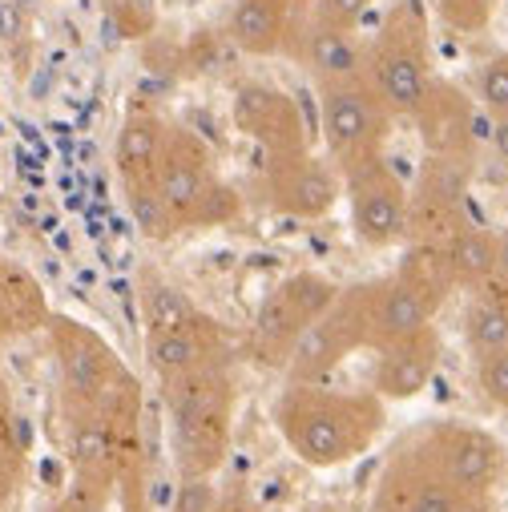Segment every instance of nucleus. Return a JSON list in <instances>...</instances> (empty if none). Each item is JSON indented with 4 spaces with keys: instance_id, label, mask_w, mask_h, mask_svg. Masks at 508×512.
Masks as SVG:
<instances>
[{
    "instance_id": "9",
    "label": "nucleus",
    "mask_w": 508,
    "mask_h": 512,
    "mask_svg": "<svg viewBox=\"0 0 508 512\" xmlns=\"http://www.w3.org/2000/svg\"><path fill=\"white\" fill-rule=\"evenodd\" d=\"M343 202L359 246L392 250L408 242V182L392 170L388 154L343 170Z\"/></svg>"
},
{
    "instance_id": "29",
    "label": "nucleus",
    "mask_w": 508,
    "mask_h": 512,
    "mask_svg": "<svg viewBox=\"0 0 508 512\" xmlns=\"http://www.w3.org/2000/svg\"><path fill=\"white\" fill-rule=\"evenodd\" d=\"M472 101H476L480 117H488V121L508 117V49H500L488 61L476 65V73H472Z\"/></svg>"
},
{
    "instance_id": "17",
    "label": "nucleus",
    "mask_w": 508,
    "mask_h": 512,
    "mask_svg": "<svg viewBox=\"0 0 508 512\" xmlns=\"http://www.w3.org/2000/svg\"><path fill=\"white\" fill-rule=\"evenodd\" d=\"M472 500H464L456 488H448L424 460L420 452L404 440L392 460L379 472L371 488L367 512H468Z\"/></svg>"
},
{
    "instance_id": "21",
    "label": "nucleus",
    "mask_w": 508,
    "mask_h": 512,
    "mask_svg": "<svg viewBox=\"0 0 508 512\" xmlns=\"http://www.w3.org/2000/svg\"><path fill=\"white\" fill-rule=\"evenodd\" d=\"M287 57L295 65H303L315 85H331V81H343V77L363 73V37L359 33H347V29L319 25L307 13V21L295 33Z\"/></svg>"
},
{
    "instance_id": "35",
    "label": "nucleus",
    "mask_w": 508,
    "mask_h": 512,
    "mask_svg": "<svg viewBox=\"0 0 508 512\" xmlns=\"http://www.w3.org/2000/svg\"><path fill=\"white\" fill-rule=\"evenodd\" d=\"M492 283L508 287V226L496 230V279Z\"/></svg>"
},
{
    "instance_id": "27",
    "label": "nucleus",
    "mask_w": 508,
    "mask_h": 512,
    "mask_svg": "<svg viewBox=\"0 0 508 512\" xmlns=\"http://www.w3.org/2000/svg\"><path fill=\"white\" fill-rule=\"evenodd\" d=\"M25 480H29V444H25L21 420L13 416L0 428V512H17Z\"/></svg>"
},
{
    "instance_id": "39",
    "label": "nucleus",
    "mask_w": 508,
    "mask_h": 512,
    "mask_svg": "<svg viewBox=\"0 0 508 512\" xmlns=\"http://www.w3.org/2000/svg\"><path fill=\"white\" fill-rule=\"evenodd\" d=\"M299 512H343V508H335V504H307V508H299Z\"/></svg>"
},
{
    "instance_id": "24",
    "label": "nucleus",
    "mask_w": 508,
    "mask_h": 512,
    "mask_svg": "<svg viewBox=\"0 0 508 512\" xmlns=\"http://www.w3.org/2000/svg\"><path fill=\"white\" fill-rule=\"evenodd\" d=\"M460 331H464V347L472 359L508 347V287L488 283V287L472 291Z\"/></svg>"
},
{
    "instance_id": "22",
    "label": "nucleus",
    "mask_w": 508,
    "mask_h": 512,
    "mask_svg": "<svg viewBox=\"0 0 508 512\" xmlns=\"http://www.w3.org/2000/svg\"><path fill=\"white\" fill-rule=\"evenodd\" d=\"M53 307L37 275L21 263H13L9 254H0V347L25 339L33 331H45Z\"/></svg>"
},
{
    "instance_id": "36",
    "label": "nucleus",
    "mask_w": 508,
    "mask_h": 512,
    "mask_svg": "<svg viewBox=\"0 0 508 512\" xmlns=\"http://www.w3.org/2000/svg\"><path fill=\"white\" fill-rule=\"evenodd\" d=\"M492 154L504 162V170H508V117H496L492 121Z\"/></svg>"
},
{
    "instance_id": "20",
    "label": "nucleus",
    "mask_w": 508,
    "mask_h": 512,
    "mask_svg": "<svg viewBox=\"0 0 508 512\" xmlns=\"http://www.w3.org/2000/svg\"><path fill=\"white\" fill-rule=\"evenodd\" d=\"M166 134H170V121L154 105L134 101L130 109H125V117L117 125V138H113V174H117L121 190L154 182Z\"/></svg>"
},
{
    "instance_id": "31",
    "label": "nucleus",
    "mask_w": 508,
    "mask_h": 512,
    "mask_svg": "<svg viewBox=\"0 0 508 512\" xmlns=\"http://www.w3.org/2000/svg\"><path fill=\"white\" fill-rule=\"evenodd\" d=\"M476 392L484 396V404L508 412V347L476 359Z\"/></svg>"
},
{
    "instance_id": "30",
    "label": "nucleus",
    "mask_w": 508,
    "mask_h": 512,
    "mask_svg": "<svg viewBox=\"0 0 508 512\" xmlns=\"http://www.w3.org/2000/svg\"><path fill=\"white\" fill-rule=\"evenodd\" d=\"M500 0H436V17L444 29L460 33V37H480L492 17H496Z\"/></svg>"
},
{
    "instance_id": "11",
    "label": "nucleus",
    "mask_w": 508,
    "mask_h": 512,
    "mask_svg": "<svg viewBox=\"0 0 508 512\" xmlns=\"http://www.w3.org/2000/svg\"><path fill=\"white\" fill-rule=\"evenodd\" d=\"M476 182V158L424 154L416 186H408V242H444L468 222V198Z\"/></svg>"
},
{
    "instance_id": "33",
    "label": "nucleus",
    "mask_w": 508,
    "mask_h": 512,
    "mask_svg": "<svg viewBox=\"0 0 508 512\" xmlns=\"http://www.w3.org/2000/svg\"><path fill=\"white\" fill-rule=\"evenodd\" d=\"M375 0H311V17L319 25H331V29H347V33H359L363 17L371 13Z\"/></svg>"
},
{
    "instance_id": "3",
    "label": "nucleus",
    "mask_w": 508,
    "mask_h": 512,
    "mask_svg": "<svg viewBox=\"0 0 508 512\" xmlns=\"http://www.w3.org/2000/svg\"><path fill=\"white\" fill-rule=\"evenodd\" d=\"M363 77L388 105L396 121H408L424 89L436 77L432 61V25L424 0H400L379 21L375 37L363 41Z\"/></svg>"
},
{
    "instance_id": "1",
    "label": "nucleus",
    "mask_w": 508,
    "mask_h": 512,
    "mask_svg": "<svg viewBox=\"0 0 508 512\" xmlns=\"http://www.w3.org/2000/svg\"><path fill=\"white\" fill-rule=\"evenodd\" d=\"M271 420L299 464L331 472L379 444V436L388 432V404L371 388L347 392L331 383H287L271 408Z\"/></svg>"
},
{
    "instance_id": "25",
    "label": "nucleus",
    "mask_w": 508,
    "mask_h": 512,
    "mask_svg": "<svg viewBox=\"0 0 508 512\" xmlns=\"http://www.w3.org/2000/svg\"><path fill=\"white\" fill-rule=\"evenodd\" d=\"M138 307H142V323L146 331H166V327H178L186 319H194L202 307H194V299L170 283L162 271L154 267H142L138 271Z\"/></svg>"
},
{
    "instance_id": "18",
    "label": "nucleus",
    "mask_w": 508,
    "mask_h": 512,
    "mask_svg": "<svg viewBox=\"0 0 508 512\" xmlns=\"http://www.w3.org/2000/svg\"><path fill=\"white\" fill-rule=\"evenodd\" d=\"M375 363H371V392L384 400V404H408L416 400L420 392H428V383L436 379L440 371V359H444V343H440V331L436 323L371 351Z\"/></svg>"
},
{
    "instance_id": "8",
    "label": "nucleus",
    "mask_w": 508,
    "mask_h": 512,
    "mask_svg": "<svg viewBox=\"0 0 508 512\" xmlns=\"http://www.w3.org/2000/svg\"><path fill=\"white\" fill-rule=\"evenodd\" d=\"M315 89H319L323 146L339 174L388 150L396 117L388 113V105L379 101V93L367 85L363 73L331 81V85H315Z\"/></svg>"
},
{
    "instance_id": "28",
    "label": "nucleus",
    "mask_w": 508,
    "mask_h": 512,
    "mask_svg": "<svg viewBox=\"0 0 508 512\" xmlns=\"http://www.w3.org/2000/svg\"><path fill=\"white\" fill-rule=\"evenodd\" d=\"M121 198H125V210H130L134 226L142 230V238H150V242H170V238H178V226H174V218H170V210H166V202H162V194H158L154 182L125 186Z\"/></svg>"
},
{
    "instance_id": "23",
    "label": "nucleus",
    "mask_w": 508,
    "mask_h": 512,
    "mask_svg": "<svg viewBox=\"0 0 508 512\" xmlns=\"http://www.w3.org/2000/svg\"><path fill=\"white\" fill-rule=\"evenodd\" d=\"M444 259H448V275L452 287L472 295L480 287H488L496 279V230L480 226V222H460L444 242Z\"/></svg>"
},
{
    "instance_id": "19",
    "label": "nucleus",
    "mask_w": 508,
    "mask_h": 512,
    "mask_svg": "<svg viewBox=\"0 0 508 512\" xmlns=\"http://www.w3.org/2000/svg\"><path fill=\"white\" fill-rule=\"evenodd\" d=\"M307 13L311 0H234L226 41L246 57H287Z\"/></svg>"
},
{
    "instance_id": "12",
    "label": "nucleus",
    "mask_w": 508,
    "mask_h": 512,
    "mask_svg": "<svg viewBox=\"0 0 508 512\" xmlns=\"http://www.w3.org/2000/svg\"><path fill=\"white\" fill-rule=\"evenodd\" d=\"M230 121L242 138H250L263 154H291L311 150V130L303 105L271 85V81H238L230 93Z\"/></svg>"
},
{
    "instance_id": "14",
    "label": "nucleus",
    "mask_w": 508,
    "mask_h": 512,
    "mask_svg": "<svg viewBox=\"0 0 508 512\" xmlns=\"http://www.w3.org/2000/svg\"><path fill=\"white\" fill-rule=\"evenodd\" d=\"M408 121L416 125L420 150L432 158H476L480 150V109L472 93L448 77H432Z\"/></svg>"
},
{
    "instance_id": "34",
    "label": "nucleus",
    "mask_w": 508,
    "mask_h": 512,
    "mask_svg": "<svg viewBox=\"0 0 508 512\" xmlns=\"http://www.w3.org/2000/svg\"><path fill=\"white\" fill-rule=\"evenodd\" d=\"M41 512H109V500H101V496L69 484L61 496H53L49 504H41Z\"/></svg>"
},
{
    "instance_id": "2",
    "label": "nucleus",
    "mask_w": 508,
    "mask_h": 512,
    "mask_svg": "<svg viewBox=\"0 0 508 512\" xmlns=\"http://www.w3.org/2000/svg\"><path fill=\"white\" fill-rule=\"evenodd\" d=\"M170 424V456L178 476H214L230 456L234 436V375L230 367H206L162 383Z\"/></svg>"
},
{
    "instance_id": "10",
    "label": "nucleus",
    "mask_w": 508,
    "mask_h": 512,
    "mask_svg": "<svg viewBox=\"0 0 508 512\" xmlns=\"http://www.w3.org/2000/svg\"><path fill=\"white\" fill-rule=\"evenodd\" d=\"M263 198L283 218L319 222L343 202V174L331 166L327 154H315V146L291 154H263Z\"/></svg>"
},
{
    "instance_id": "15",
    "label": "nucleus",
    "mask_w": 508,
    "mask_h": 512,
    "mask_svg": "<svg viewBox=\"0 0 508 512\" xmlns=\"http://www.w3.org/2000/svg\"><path fill=\"white\" fill-rule=\"evenodd\" d=\"M230 359H234V339L206 311H198L178 327L146 331V363L158 383H174L206 367H230Z\"/></svg>"
},
{
    "instance_id": "6",
    "label": "nucleus",
    "mask_w": 508,
    "mask_h": 512,
    "mask_svg": "<svg viewBox=\"0 0 508 512\" xmlns=\"http://www.w3.org/2000/svg\"><path fill=\"white\" fill-rule=\"evenodd\" d=\"M408 444L464 500H492V492L508 476V448L500 444V436L468 420H436L408 436Z\"/></svg>"
},
{
    "instance_id": "7",
    "label": "nucleus",
    "mask_w": 508,
    "mask_h": 512,
    "mask_svg": "<svg viewBox=\"0 0 508 512\" xmlns=\"http://www.w3.org/2000/svg\"><path fill=\"white\" fill-rule=\"evenodd\" d=\"M339 283L319 271H295L271 287V295L259 303L246 335V355L263 371H283L303 331L335 303Z\"/></svg>"
},
{
    "instance_id": "16",
    "label": "nucleus",
    "mask_w": 508,
    "mask_h": 512,
    "mask_svg": "<svg viewBox=\"0 0 508 512\" xmlns=\"http://www.w3.org/2000/svg\"><path fill=\"white\" fill-rule=\"evenodd\" d=\"M351 299H355V311L363 323L367 351L388 347V343L436 323V315H440V307H432L420 291H412L396 271L351 283Z\"/></svg>"
},
{
    "instance_id": "37",
    "label": "nucleus",
    "mask_w": 508,
    "mask_h": 512,
    "mask_svg": "<svg viewBox=\"0 0 508 512\" xmlns=\"http://www.w3.org/2000/svg\"><path fill=\"white\" fill-rule=\"evenodd\" d=\"M13 416H17V412H13V392H9V379H5V371H0V428H5Z\"/></svg>"
},
{
    "instance_id": "4",
    "label": "nucleus",
    "mask_w": 508,
    "mask_h": 512,
    "mask_svg": "<svg viewBox=\"0 0 508 512\" xmlns=\"http://www.w3.org/2000/svg\"><path fill=\"white\" fill-rule=\"evenodd\" d=\"M154 186L178 226V234L190 230H218L238 222L242 214V194L222 178L210 146L170 121V134L158 158V174Z\"/></svg>"
},
{
    "instance_id": "38",
    "label": "nucleus",
    "mask_w": 508,
    "mask_h": 512,
    "mask_svg": "<svg viewBox=\"0 0 508 512\" xmlns=\"http://www.w3.org/2000/svg\"><path fill=\"white\" fill-rule=\"evenodd\" d=\"M468 512H496V504H492V500H472Z\"/></svg>"
},
{
    "instance_id": "26",
    "label": "nucleus",
    "mask_w": 508,
    "mask_h": 512,
    "mask_svg": "<svg viewBox=\"0 0 508 512\" xmlns=\"http://www.w3.org/2000/svg\"><path fill=\"white\" fill-rule=\"evenodd\" d=\"M396 275H400L412 291H420L432 307H444V303L456 295L440 242H404V259H400Z\"/></svg>"
},
{
    "instance_id": "5",
    "label": "nucleus",
    "mask_w": 508,
    "mask_h": 512,
    "mask_svg": "<svg viewBox=\"0 0 508 512\" xmlns=\"http://www.w3.org/2000/svg\"><path fill=\"white\" fill-rule=\"evenodd\" d=\"M45 343L57 371V416L101 408L121 383H130L134 371L125 367L117 347L89 323L53 311L45 323Z\"/></svg>"
},
{
    "instance_id": "13",
    "label": "nucleus",
    "mask_w": 508,
    "mask_h": 512,
    "mask_svg": "<svg viewBox=\"0 0 508 512\" xmlns=\"http://www.w3.org/2000/svg\"><path fill=\"white\" fill-rule=\"evenodd\" d=\"M355 351H367V339H363V323H359L351 287H339L335 303L295 343L283 375H287V383H327Z\"/></svg>"
},
{
    "instance_id": "32",
    "label": "nucleus",
    "mask_w": 508,
    "mask_h": 512,
    "mask_svg": "<svg viewBox=\"0 0 508 512\" xmlns=\"http://www.w3.org/2000/svg\"><path fill=\"white\" fill-rule=\"evenodd\" d=\"M113 508L117 512H154V500H150V476H146V460L130 464L117 480V492H113Z\"/></svg>"
}]
</instances>
